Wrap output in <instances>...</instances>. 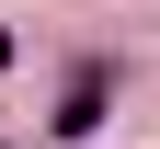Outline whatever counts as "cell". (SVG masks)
Returning a JSON list of instances; mask_svg holds the SVG:
<instances>
[{
    "label": "cell",
    "mask_w": 160,
    "mask_h": 149,
    "mask_svg": "<svg viewBox=\"0 0 160 149\" xmlns=\"http://www.w3.org/2000/svg\"><path fill=\"white\" fill-rule=\"evenodd\" d=\"M92 126H103V69H80L69 103H57V138H92Z\"/></svg>",
    "instance_id": "obj_1"
}]
</instances>
